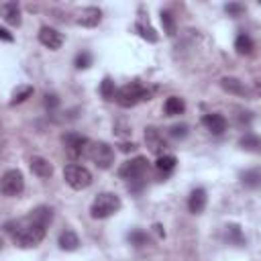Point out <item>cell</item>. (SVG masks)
<instances>
[{"label":"cell","instance_id":"obj_8","mask_svg":"<svg viewBox=\"0 0 261 261\" xmlns=\"http://www.w3.org/2000/svg\"><path fill=\"white\" fill-rule=\"evenodd\" d=\"M62 141H64V149H66V153H68V158L70 160H80L82 155L86 153V149H88V137H84V135H80V133H66L64 137H62Z\"/></svg>","mask_w":261,"mask_h":261},{"label":"cell","instance_id":"obj_33","mask_svg":"<svg viewBox=\"0 0 261 261\" xmlns=\"http://www.w3.org/2000/svg\"><path fill=\"white\" fill-rule=\"evenodd\" d=\"M0 39H3V41H9V43H13V41H15V37H13L7 29H0Z\"/></svg>","mask_w":261,"mask_h":261},{"label":"cell","instance_id":"obj_36","mask_svg":"<svg viewBox=\"0 0 261 261\" xmlns=\"http://www.w3.org/2000/svg\"><path fill=\"white\" fill-rule=\"evenodd\" d=\"M3 245H5V243H3V239H0V251H3Z\"/></svg>","mask_w":261,"mask_h":261},{"label":"cell","instance_id":"obj_18","mask_svg":"<svg viewBox=\"0 0 261 261\" xmlns=\"http://www.w3.org/2000/svg\"><path fill=\"white\" fill-rule=\"evenodd\" d=\"M58 243H60V249H64V251H76L80 247V237L72 229H66L60 235V241Z\"/></svg>","mask_w":261,"mask_h":261},{"label":"cell","instance_id":"obj_21","mask_svg":"<svg viewBox=\"0 0 261 261\" xmlns=\"http://www.w3.org/2000/svg\"><path fill=\"white\" fill-rule=\"evenodd\" d=\"M225 233H227V241H229V243H235V245H239V247L245 245V237H243V231H241L239 225H229Z\"/></svg>","mask_w":261,"mask_h":261},{"label":"cell","instance_id":"obj_1","mask_svg":"<svg viewBox=\"0 0 261 261\" xmlns=\"http://www.w3.org/2000/svg\"><path fill=\"white\" fill-rule=\"evenodd\" d=\"M51 219H54V211L47 206H39L35 211H31V215L27 219L7 223L5 229L11 233L13 241L19 247L29 249V247H37L45 239V231H47V225L51 223Z\"/></svg>","mask_w":261,"mask_h":261},{"label":"cell","instance_id":"obj_15","mask_svg":"<svg viewBox=\"0 0 261 261\" xmlns=\"http://www.w3.org/2000/svg\"><path fill=\"white\" fill-rule=\"evenodd\" d=\"M0 17L5 19V23L13 25V27H19L21 25V9L17 3H5L0 5Z\"/></svg>","mask_w":261,"mask_h":261},{"label":"cell","instance_id":"obj_28","mask_svg":"<svg viewBox=\"0 0 261 261\" xmlns=\"http://www.w3.org/2000/svg\"><path fill=\"white\" fill-rule=\"evenodd\" d=\"M92 54L90 51H80V54L76 56V62H74V66L78 68V70H86V68H90L92 66Z\"/></svg>","mask_w":261,"mask_h":261},{"label":"cell","instance_id":"obj_10","mask_svg":"<svg viewBox=\"0 0 261 261\" xmlns=\"http://www.w3.org/2000/svg\"><path fill=\"white\" fill-rule=\"evenodd\" d=\"M39 41H41V45H45L47 49L58 51V49L64 45V35H62L58 29L45 25V27H41V31H39Z\"/></svg>","mask_w":261,"mask_h":261},{"label":"cell","instance_id":"obj_17","mask_svg":"<svg viewBox=\"0 0 261 261\" xmlns=\"http://www.w3.org/2000/svg\"><path fill=\"white\" fill-rule=\"evenodd\" d=\"M164 111H166L168 117H180L186 111V102L180 96H170L166 100V104H164Z\"/></svg>","mask_w":261,"mask_h":261},{"label":"cell","instance_id":"obj_5","mask_svg":"<svg viewBox=\"0 0 261 261\" xmlns=\"http://www.w3.org/2000/svg\"><path fill=\"white\" fill-rule=\"evenodd\" d=\"M64 180L74 190H86L92 184V174L88 168H84L80 164H68L64 168Z\"/></svg>","mask_w":261,"mask_h":261},{"label":"cell","instance_id":"obj_31","mask_svg":"<svg viewBox=\"0 0 261 261\" xmlns=\"http://www.w3.org/2000/svg\"><path fill=\"white\" fill-rule=\"evenodd\" d=\"M170 135H172L174 139H184V137H188V125H184V123L174 125V127L170 129Z\"/></svg>","mask_w":261,"mask_h":261},{"label":"cell","instance_id":"obj_23","mask_svg":"<svg viewBox=\"0 0 261 261\" xmlns=\"http://www.w3.org/2000/svg\"><path fill=\"white\" fill-rule=\"evenodd\" d=\"M160 19H162L164 31H166L170 37L176 35V19L172 17V13H170V11H162V13H160Z\"/></svg>","mask_w":261,"mask_h":261},{"label":"cell","instance_id":"obj_32","mask_svg":"<svg viewBox=\"0 0 261 261\" xmlns=\"http://www.w3.org/2000/svg\"><path fill=\"white\" fill-rule=\"evenodd\" d=\"M45 107H47L49 111H56V109L60 107V98H58L56 94H45Z\"/></svg>","mask_w":261,"mask_h":261},{"label":"cell","instance_id":"obj_9","mask_svg":"<svg viewBox=\"0 0 261 261\" xmlns=\"http://www.w3.org/2000/svg\"><path fill=\"white\" fill-rule=\"evenodd\" d=\"M145 143L149 147V151H153L155 155H166V149H168V143L164 139V135L155 129V127H147L145 129Z\"/></svg>","mask_w":261,"mask_h":261},{"label":"cell","instance_id":"obj_14","mask_svg":"<svg viewBox=\"0 0 261 261\" xmlns=\"http://www.w3.org/2000/svg\"><path fill=\"white\" fill-rule=\"evenodd\" d=\"M206 200H208V196H206V190H204V188L192 190V194H190V198H188L190 213H192V215H200L204 208H206Z\"/></svg>","mask_w":261,"mask_h":261},{"label":"cell","instance_id":"obj_19","mask_svg":"<svg viewBox=\"0 0 261 261\" xmlns=\"http://www.w3.org/2000/svg\"><path fill=\"white\" fill-rule=\"evenodd\" d=\"M235 49H237V54H239V56H251V54H253V49H255L253 39H251L249 35L241 33V35L235 39Z\"/></svg>","mask_w":261,"mask_h":261},{"label":"cell","instance_id":"obj_3","mask_svg":"<svg viewBox=\"0 0 261 261\" xmlns=\"http://www.w3.org/2000/svg\"><path fill=\"white\" fill-rule=\"evenodd\" d=\"M115 100H117L119 107H123V109H133V107H137L139 102L151 100V92H149L143 84L131 82V84L123 86V88L115 94Z\"/></svg>","mask_w":261,"mask_h":261},{"label":"cell","instance_id":"obj_11","mask_svg":"<svg viewBox=\"0 0 261 261\" xmlns=\"http://www.w3.org/2000/svg\"><path fill=\"white\" fill-rule=\"evenodd\" d=\"M202 125L206 127V131H211L213 135H223L227 131V119L221 113H208L202 117Z\"/></svg>","mask_w":261,"mask_h":261},{"label":"cell","instance_id":"obj_2","mask_svg":"<svg viewBox=\"0 0 261 261\" xmlns=\"http://www.w3.org/2000/svg\"><path fill=\"white\" fill-rule=\"evenodd\" d=\"M121 206H123V202L115 192H102L94 198V202L90 206V217L98 219V221L109 219L121 211Z\"/></svg>","mask_w":261,"mask_h":261},{"label":"cell","instance_id":"obj_35","mask_svg":"<svg viewBox=\"0 0 261 261\" xmlns=\"http://www.w3.org/2000/svg\"><path fill=\"white\" fill-rule=\"evenodd\" d=\"M155 231H158V235H160V237H166V231L162 229V225H155Z\"/></svg>","mask_w":261,"mask_h":261},{"label":"cell","instance_id":"obj_16","mask_svg":"<svg viewBox=\"0 0 261 261\" xmlns=\"http://www.w3.org/2000/svg\"><path fill=\"white\" fill-rule=\"evenodd\" d=\"M221 88L225 92H229V94H235V96H249L247 86L239 78H223L221 80Z\"/></svg>","mask_w":261,"mask_h":261},{"label":"cell","instance_id":"obj_26","mask_svg":"<svg viewBox=\"0 0 261 261\" xmlns=\"http://www.w3.org/2000/svg\"><path fill=\"white\" fill-rule=\"evenodd\" d=\"M239 145L243 147V149H247V151H259V137L257 135H253V133H249V135H245L241 141H239Z\"/></svg>","mask_w":261,"mask_h":261},{"label":"cell","instance_id":"obj_29","mask_svg":"<svg viewBox=\"0 0 261 261\" xmlns=\"http://www.w3.org/2000/svg\"><path fill=\"white\" fill-rule=\"evenodd\" d=\"M259 180H261L259 170H249V172L243 174V184H245L247 188H257V186H259Z\"/></svg>","mask_w":261,"mask_h":261},{"label":"cell","instance_id":"obj_12","mask_svg":"<svg viewBox=\"0 0 261 261\" xmlns=\"http://www.w3.org/2000/svg\"><path fill=\"white\" fill-rule=\"evenodd\" d=\"M76 21H78V25H82V27L94 29V27H98L100 21H102V11H100L98 7H86V9H82V13L78 15Z\"/></svg>","mask_w":261,"mask_h":261},{"label":"cell","instance_id":"obj_22","mask_svg":"<svg viewBox=\"0 0 261 261\" xmlns=\"http://www.w3.org/2000/svg\"><path fill=\"white\" fill-rule=\"evenodd\" d=\"M33 96V86H29V84H25V86H19L15 92H13V100H11V107H15V104H21V102H25L27 98H31Z\"/></svg>","mask_w":261,"mask_h":261},{"label":"cell","instance_id":"obj_25","mask_svg":"<svg viewBox=\"0 0 261 261\" xmlns=\"http://www.w3.org/2000/svg\"><path fill=\"white\" fill-rule=\"evenodd\" d=\"M135 31L143 37V39H147L149 43H155V41H158V35H155V31H153V27H149V25H143L141 21L135 25Z\"/></svg>","mask_w":261,"mask_h":261},{"label":"cell","instance_id":"obj_30","mask_svg":"<svg viewBox=\"0 0 261 261\" xmlns=\"http://www.w3.org/2000/svg\"><path fill=\"white\" fill-rule=\"evenodd\" d=\"M225 11H227V15L229 17H233V19H237V17H241V15H245V5H241V3H229L227 7H225Z\"/></svg>","mask_w":261,"mask_h":261},{"label":"cell","instance_id":"obj_4","mask_svg":"<svg viewBox=\"0 0 261 261\" xmlns=\"http://www.w3.org/2000/svg\"><path fill=\"white\" fill-rule=\"evenodd\" d=\"M86 155L92 160V164L96 168H100V170H111L113 164H115V149L109 143H104V141L88 143Z\"/></svg>","mask_w":261,"mask_h":261},{"label":"cell","instance_id":"obj_6","mask_svg":"<svg viewBox=\"0 0 261 261\" xmlns=\"http://www.w3.org/2000/svg\"><path fill=\"white\" fill-rule=\"evenodd\" d=\"M23 190H25V176L21 170H9L0 178V192L5 196L15 198V196L23 194Z\"/></svg>","mask_w":261,"mask_h":261},{"label":"cell","instance_id":"obj_20","mask_svg":"<svg viewBox=\"0 0 261 261\" xmlns=\"http://www.w3.org/2000/svg\"><path fill=\"white\" fill-rule=\"evenodd\" d=\"M178 166V160L174 158V155H160L158 162H155V168H158L162 174H170L174 172Z\"/></svg>","mask_w":261,"mask_h":261},{"label":"cell","instance_id":"obj_27","mask_svg":"<svg viewBox=\"0 0 261 261\" xmlns=\"http://www.w3.org/2000/svg\"><path fill=\"white\" fill-rule=\"evenodd\" d=\"M129 243L131 245H135V247H143V245H147L149 243V237H147V233L145 231H133V233H129Z\"/></svg>","mask_w":261,"mask_h":261},{"label":"cell","instance_id":"obj_24","mask_svg":"<svg viewBox=\"0 0 261 261\" xmlns=\"http://www.w3.org/2000/svg\"><path fill=\"white\" fill-rule=\"evenodd\" d=\"M100 94H102V98L104 100H115V82H113V78H104L102 80V84H100Z\"/></svg>","mask_w":261,"mask_h":261},{"label":"cell","instance_id":"obj_13","mask_svg":"<svg viewBox=\"0 0 261 261\" xmlns=\"http://www.w3.org/2000/svg\"><path fill=\"white\" fill-rule=\"evenodd\" d=\"M29 166H31V172H33L37 178H41V180H49L51 176H54V166L49 164V160L39 158V155L31 158Z\"/></svg>","mask_w":261,"mask_h":261},{"label":"cell","instance_id":"obj_7","mask_svg":"<svg viewBox=\"0 0 261 261\" xmlns=\"http://www.w3.org/2000/svg\"><path fill=\"white\" fill-rule=\"evenodd\" d=\"M147 170H149L147 158H143V155H137V158L125 162V164L119 168V176H121L123 180L135 182V180H143V176L147 174Z\"/></svg>","mask_w":261,"mask_h":261},{"label":"cell","instance_id":"obj_34","mask_svg":"<svg viewBox=\"0 0 261 261\" xmlns=\"http://www.w3.org/2000/svg\"><path fill=\"white\" fill-rule=\"evenodd\" d=\"M135 149H137V145H135V143H123V145H121V151H125V153L135 151Z\"/></svg>","mask_w":261,"mask_h":261}]
</instances>
